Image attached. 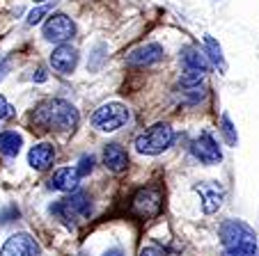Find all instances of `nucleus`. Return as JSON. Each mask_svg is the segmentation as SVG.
Masks as SVG:
<instances>
[{
  "instance_id": "26",
  "label": "nucleus",
  "mask_w": 259,
  "mask_h": 256,
  "mask_svg": "<svg viewBox=\"0 0 259 256\" xmlns=\"http://www.w3.org/2000/svg\"><path fill=\"white\" fill-rule=\"evenodd\" d=\"M7 69H10V64H7L5 58H0V80L7 76Z\"/></svg>"
},
{
  "instance_id": "4",
  "label": "nucleus",
  "mask_w": 259,
  "mask_h": 256,
  "mask_svg": "<svg viewBox=\"0 0 259 256\" xmlns=\"http://www.w3.org/2000/svg\"><path fill=\"white\" fill-rule=\"evenodd\" d=\"M128 119H131V112H128L126 106H122V103H106V106H101L92 115V126L97 131L113 133V131H119L122 126H126Z\"/></svg>"
},
{
  "instance_id": "5",
  "label": "nucleus",
  "mask_w": 259,
  "mask_h": 256,
  "mask_svg": "<svg viewBox=\"0 0 259 256\" xmlns=\"http://www.w3.org/2000/svg\"><path fill=\"white\" fill-rule=\"evenodd\" d=\"M220 242H223V249H234V247H243V245H254L257 236L254 231L241 220H227V222L220 224Z\"/></svg>"
},
{
  "instance_id": "6",
  "label": "nucleus",
  "mask_w": 259,
  "mask_h": 256,
  "mask_svg": "<svg viewBox=\"0 0 259 256\" xmlns=\"http://www.w3.org/2000/svg\"><path fill=\"white\" fill-rule=\"evenodd\" d=\"M76 34V23L67 14H51L44 23V39L53 44H67L69 39Z\"/></svg>"
},
{
  "instance_id": "29",
  "label": "nucleus",
  "mask_w": 259,
  "mask_h": 256,
  "mask_svg": "<svg viewBox=\"0 0 259 256\" xmlns=\"http://www.w3.org/2000/svg\"><path fill=\"white\" fill-rule=\"evenodd\" d=\"M34 3H44V0H34Z\"/></svg>"
},
{
  "instance_id": "14",
  "label": "nucleus",
  "mask_w": 259,
  "mask_h": 256,
  "mask_svg": "<svg viewBox=\"0 0 259 256\" xmlns=\"http://www.w3.org/2000/svg\"><path fill=\"white\" fill-rule=\"evenodd\" d=\"M80 183V176L76 172V167H62L58 169L51 179V188L60 190V192H76Z\"/></svg>"
},
{
  "instance_id": "22",
  "label": "nucleus",
  "mask_w": 259,
  "mask_h": 256,
  "mask_svg": "<svg viewBox=\"0 0 259 256\" xmlns=\"http://www.w3.org/2000/svg\"><path fill=\"white\" fill-rule=\"evenodd\" d=\"M49 12H51V5H41V7H37V10H32L28 16V25H37Z\"/></svg>"
},
{
  "instance_id": "20",
  "label": "nucleus",
  "mask_w": 259,
  "mask_h": 256,
  "mask_svg": "<svg viewBox=\"0 0 259 256\" xmlns=\"http://www.w3.org/2000/svg\"><path fill=\"white\" fill-rule=\"evenodd\" d=\"M223 135H225V142L230 146H236V133H234V126H232L230 117H223Z\"/></svg>"
},
{
  "instance_id": "17",
  "label": "nucleus",
  "mask_w": 259,
  "mask_h": 256,
  "mask_svg": "<svg viewBox=\"0 0 259 256\" xmlns=\"http://www.w3.org/2000/svg\"><path fill=\"white\" fill-rule=\"evenodd\" d=\"M21 146H23V137H21L16 131L0 133V153H3V156L14 158V156H19Z\"/></svg>"
},
{
  "instance_id": "8",
  "label": "nucleus",
  "mask_w": 259,
  "mask_h": 256,
  "mask_svg": "<svg viewBox=\"0 0 259 256\" xmlns=\"http://www.w3.org/2000/svg\"><path fill=\"white\" fill-rule=\"evenodd\" d=\"M41 249L30 233H14L5 240L0 256H39Z\"/></svg>"
},
{
  "instance_id": "24",
  "label": "nucleus",
  "mask_w": 259,
  "mask_h": 256,
  "mask_svg": "<svg viewBox=\"0 0 259 256\" xmlns=\"http://www.w3.org/2000/svg\"><path fill=\"white\" fill-rule=\"evenodd\" d=\"M140 256H165V249L158 245H147V247H142Z\"/></svg>"
},
{
  "instance_id": "2",
  "label": "nucleus",
  "mask_w": 259,
  "mask_h": 256,
  "mask_svg": "<svg viewBox=\"0 0 259 256\" xmlns=\"http://www.w3.org/2000/svg\"><path fill=\"white\" fill-rule=\"evenodd\" d=\"M51 213L58 215L64 224L73 227L76 222L90 218V213H92V199H90L88 192L78 190V192H71L67 199H60L58 203H53V206H51Z\"/></svg>"
},
{
  "instance_id": "13",
  "label": "nucleus",
  "mask_w": 259,
  "mask_h": 256,
  "mask_svg": "<svg viewBox=\"0 0 259 256\" xmlns=\"http://www.w3.org/2000/svg\"><path fill=\"white\" fill-rule=\"evenodd\" d=\"M197 194L202 197V211L204 213H215L220 206H223V197H225V192H223V188L215 183H200L195 185Z\"/></svg>"
},
{
  "instance_id": "21",
  "label": "nucleus",
  "mask_w": 259,
  "mask_h": 256,
  "mask_svg": "<svg viewBox=\"0 0 259 256\" xmlns=\"http://www.w3.org/2000/svg\"><path fill=\"white\" fill-rule=\"evenodd\" d=\"M94 169V158L92 156H83L80 158V163H78V167H76V172H78V176L83 179V176H88L90 172Z\"/></svg>"
},
{
  "instance_id": "7",
  "label": "nucleus",
  "mask_w": 259,
  "mask_h": 256,
  "mask_svg": "<svg viewBox=\"0 0 259 256\" xmlns=\"http://www.w3.org/2000/svg\"><path fill=\"white\" fill-rule=\"evenodd\" d=\"M161 201L163 194L158 188H142L133 197V213L140 218H154L161 211Z\"/></svg>"
},
{
  "instance_id": "16",
  "label": "nucleus",
  "mask_w": 259,
  "mask_h": 256,
  "mask_svg": "<svg viewBox=\"0 0 259 256\" xmlns=\"http://www.w3.org/2000/svg\"><path fill=\"white\" fill-rule=\"evenodd\" d=\"M103 165H106V169L115 172V174L124 172V169L128 167L126 151H124L119 144H108L106 149H103Z\"/></svg>"
},
{
  "instance_id": "12",
  "label": "nucleus",
  "mask_w": 259,
  "mask_h": 256,
  "mask_svg": "<svg viewBox=\"0 0 259 256\" xmlns=\"http://www.w3.org/2000/svg\"><path fill=\"white\" fill-rule=\"evenodd\" d=\"M163 55H165L163 46H158V44H145V46H140V48L131 50V53H128V58H126V62L133 64V67H149V64L161 62Z\"/></svg>"
},
{
  "instance_id": "11",
  "label": "nucleus",
  "mask_w": 259,
  "mask_h": 256,
  "mask_svg": "<svg viewBox=\"0 0 259 256\" xmlns=\"http://www.w3.org/2000/svg\"><path fill=\"white\" fill-rule=\"evenodd\" d=\"M181 64H184V71L186 73H197V76H206L211 69L206 53L195 48V46H188V48L181 50Z\"/></svg>"
},
{
  "instance_id": "10",
  "label": "nucleus",
  "mask_w": 259,
  "mask_h": 256,
  "mask_svg": "<svg viewBox=\"0 0 259 256\" xmlns=\"http://www.w3.org/2000/svg\"><path fill=\"white\" fill-rule=\"evenodd\" d=\"M76 64H78V50L69 44H60L51 53V67L58 73H62V76H69L76 69Z\"/></svg>"
},
{
  "instance_id": "25",
  "label": "nucleus",
  "mask_w": 259,
  "mask_h": 256,
  "mask_svg": "<svg viewBox=\"0 0 259 256\" xmlns=\"http://www.w3.org/2000/svg\"><path fill=\"white\" fill-rule=\"evenodd\" d=\"M10 215H12V218H19V211H16V206H10L5 213H0V224H7V222H12V220H10Z\"/></svg>"
},
{
  "instance_id": "19",
  "label": "nucleus",
  "mask_w": 259,
  "mask_h": 256,
  "mask_svg": "<svg viewBox=\"0 0 259 256\" xmlns=\"http://www.w3.org/2000/svg\"><path fill=\"white\" fill-rule=\"evenodd\" d=\"M223 256H259V247L254 245H243V247H234V249H225Z\"/></svg>"
},
{
  "instance_id": "1",
  "label": "nucleus",
  "mask_w": 259,
  "mask_h": 256,
  "mask_svg": "<svg viewBox=\"0 0 259 256\" xmlns=\"http://www.w3.org/2000/svg\"><path fill=\"white\" fill-rule=\"evenodd\" d=\"M32 121L46 131H55V133H73L78 126L80 117L78 110L64 98H46L39 106L34 108L32 112Z\"/></svg>"
},
{
  "instance_id": "3",
  "label": "nucleus",
  "mask_w": 259,
  "mask_h": 256,
  "mask_svg": "<svg viewBox=\"0 0 259 256\" xmlns=\"http://www.w3.org/2000/svg\"><path fill=\"white\" fill-rule=\"evenodd\" d=\"M175 142V131L167 124H154L152 128H147L140 137L136 140L138 153L145 156H158L165 149H170V144Z\"/></svg>"
},
{
  "instance_id": "9",
  "label": "nucleus",
  "mask_w": 259,
  "mask_h": 256,
  "mask_svg": "<svg viewBox=\"0 0 259 256\" xmlns=\"http://www.w3.org/2000/svg\"><path fill=\"white\" fill-rule=\"evenodd\" d=\"M191 153L200 160L202 165H218L223 160V153H220V146L209 133H202L200 137L191 142Z\"/></svg>"
},
{
  "instance_id": "15",
  "label": "nucleus",
  "mask_w": 259,
  "mask_h": 256,
  "mask_svg": "<svg viewBox=\"0 0 259 256\" xmlns=\"http://www.w3.org/2000/svg\"><path fill=\"white\" fill-rule=\"evenodd\" d=\"M53 160H55V149H53V144H46V142H44V144L32 146V149H30V153H28L30 167L39 169V172L49 169L51 165H53Z\"/></svg>"
},
{
  "instance_id": "23",
  "label": "nucleus",
  "mask_w": 259,
  "mask_h": 256,
  "mask_svg": "<svg viewBox=\"0 0 259 256\" xmlns=\"http://www.w3.org/2000/svg\"><path fill=\"white\" fill-rule=\"evenodd\" d=\"M12 115H14V108L7 103L5 96H0V119H10Z\"/></svg>"
},
{
  "instance_id": "28",
  "label": "nucleus",
  "mask_w": 259,
  "mask_h": 256,
  "mask_svg": "<svg viewBox=\"0 0 259 256\" xmlns=\"http://www.w3.org/2000/svg\"><path fill=\"white\" fill-rule=\"evenodd\" d=\"M103 256H124V254H122V249H110V251H106Z\"/></svg>"
},
{
  "instance_id": "27",
  "label": "nucleus",
  "mask_w": 259,
  "mask_h": 256,
  "mask_svg": "<svg viewBox=\"0 0 259 256\" xmlns=\"http://www.w3.org/2000/svg\"><path fill=\"white\" fill-rule=\"evenodd\" d=\"M34 80H37V82L46 80V73H44V69H39V71H37V76H34Z\"/></svg>"
},
{
  "instance_id": "18",
  "label": "nucleus",
  "mask_w": 259,
  "mask_h": 256,
  "mask_svg": "<svg viewBox=\"0 0 259 256\" xmlns=\"http://www.w3.org/2000/svg\"><path fill=\"white\" fill-rule=\"evenodd\" d=\"M204 44H206V58H209V62H213L220 71H225V58H223V50H220L218 41H215L213 37H209V34H206Z\"/></svg>"
}]
</instances>
